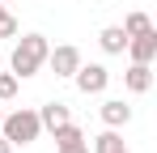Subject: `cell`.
I'll use <instances>...</instances> for the list:
<instances>
[{
	"label": "cell",
	"instance_id": "11",
	"mask_svg": "<svg viewBox=\"0 0 157 153\" xmlns=\"http://www.w3.org/2000/svg\"><path fill=\"white\" fill-rule=\"evenodd\" d=\"M51 136H55V149H64V145H81V140H85V132H81V128L72 124V119H68L64 128H55Z\"/></svg>",
	"mask_w": 157,
	"mask_h": 153
},
{
	"label": "cell",
	"instance_id": "8",
	"mask_svg": "<svg viewBox=\"0 0 157 153\" xmlns=\"http://www.w3.org/2000/svg\"><path fill=\"white\" fill-rule=\"evenodd\" d=\"M68 119H72L68 102H47V106H38V124L47 128V132H55V128H64Z\"/></svg>",
	"mask_w": 157,
	"mask_h": 153
},
{
	"label": "cell",
	"instance_id": "7",
	"mask_svg": "<svg viewBox=\"0 0 157 153\" xmlns=\"http://www.w3.org/2000/svg\"><path fill=\"white\" fill-rule=\"evenodd\" d=\"M123 85H128V94H149L153 89V64H132L123 73Z\"/></svg>",
	"mask_w": 157,
	"mask_h": 153
},
{
	"label": "cell",
	"instance_id": "10",
	"mask_svg": "<svg viewBox=\"0 0 157 153\" xmlns=\"http://www.w3.org/2000/svg\"><path fill=\"white\" fill-rule=\"evenodd\" d=\"M94 153H132V149L123 145L119 128H106V132H98V136H94Z\"/></svg>",
	"mask_w": 157,
	"mask_h": 153
},
{
	"label": "cell",
	"instance_id": "3",
	"mask_svg": "<svg viewBox=\"0 0 157 153\" xmlns=\"http://www.w3.org/2000/svg\"><path fill=\"white\" fill-rule=\"evenodd\" d=\"M72 81H77V89L89 98V94H102L106 85H110V73H106V64H85L81 60V68L72 73Z\"/></svg>",
	"mask_w": 157,
	"mask_h": 153
},
{
	"label": "cell",
	"instance_id": "9",
	"mask_svg": "<svg viewBox=\"0 0 157 153\" xmlns=\"http://www.w3.org/2000/svg\"><path fill=\"white\" fill-rule=\"evenodd\" d=\"M98 47H102L106 55H123V47H128V34H123V26H106L102 34H98Z\"/></svg>",
	"mask_w": 157,
	"mask_h": 153
},
{
	"label": "cell",
	"instance_id": "17",
	"mask_svg": "<svg viewBox=\"0 0 157 153\" xmlns=\"http://www.w3.org/2000/svg\"><path fill=\"white\" fill-rule=\"evenodd\" d=\"M0 119H4V102H0Z\"/></svg>",
	"mask_w": 157,
	"mask_h": 153
},
{
	"label": "cell",
	"instance_id": "4",
	"mask_svg": "<svg viewBox=\"0 0 157 153\" xmlns=\"http://www.w3.org/2000/svg\"><path fill=\"white\" fill-rule=\"evenodd\" d=\"M47 64H51L55 76H72V73L81 68V51L72 47V43H59V47L47 51Z\"/></svg>",
	"mask_w": 157,
	"mask_h": 153
},
{
	"label": "cell",
	"instance_id": "13",
	"mask_svg": "<svg viewBox=\"0 0 157 153\" xmlns=\"http://www.w3.org/2000/svg\"><path fill=\"white\" fill-rule=\"evenodd\" d=\"M0 38H17V17L0 4Z\"/></svg>",
	"mask_w": 157,
	"mask_h": 153
},
{
	"label": "cell",
	"instance_id": "1",
	"mask_svg": "<svg viewBox=\"0 0 157 153\" xmlns=\"http://www.w3.org/2000/svg\"><path fill=\"white\" fill-rule=\"evenodd\" d=\"M47 51H51L47 34H21V38L13 43V55H9V68H13V76H17V81H26V76L43 73Z\"/></svg>",
	"mask_w": 157,
	"mask_h": 153
},
{
	"label": "cell",
	"instance_id": "16",
	"mask_svg": "<svg viewBox=\"0 0 157 153\" xmlns=\"http://www.w3.org/2000/svg\"><path fill=\"white\" fill-rule=\"evenodd\" d=\"M0 153H13V145H9V140H4V136H0Z\"/></svg>",
	"mask_w": 157,
	"mask_h": 153
},
{
	"label": "cell",
	"instance_id": "2",
	"mask_svg": "<svg viewBox=\"0 0 157 153\" xmlns=\"http://www.w3.org/2000/svg\"><path fill=\"white\" fill-rule=\"evenodd\" d=\"M0 136L9 145H34L43 136V124H38V111L34 106H17V111H4L0 119Z\"/></svg>",
	"mask_w": 157,
	"mask_h": 153
},
{
	"label": "cell",
	"instance_id": "14",
	"mask_svg": "<svg viewBox=\"0 0 157 153\" xmlns=\"http://www.w3.org/2000/svg\"><path fill=\"white\" fill-rule=\"evenodd\" d=\"M13 94H17V76H13V73H0V102H9Z\"/></svg>",
	"mask_w": 157,
	"mask_h": 153
},
{
	"label": "cell",
	"instance_id": "15",
	"mask_svg": "<svg viewBox=\"0 0 157 153\" xmlns=\"http://www.w3.org/2000/svg\"><path fill=\"white\" fill-rule=\"evenodd\" d=\"M55 153H89V145L81 140V145H64V149H55Z\"/></svg>",
	"mask_w": 157,
	"mask_h": 153
},
{
	"label": "cell",
	"instance_id": "5",
	"mask_svg": "<svg viewBox=\"0 0 157 153\" xmlns=\"http://www.w3.org/2000/svg\"><path fill=\"white\" fill-rule=\"evenodd\" d=\"M123 51L132 55V64H153V60H157V30L128 38V47H123Z\"/></svg>",
	"mask_w": 157,
	"mask_h": 153
},
{
	"label": "cell",
	"instance_id": "6",
	"mask_svg": "<svg viewBox=\"0 0 157 153\" xmlns=\"http://www.w3.org/2000/svg\"><path fill=\"white\" fill-rule=\"evenodd\" d=\"M98 115H102L106 128H128V124H132V106H128L123 98H106L102 106H98Z\"/></svg>",
	"mask_w": 157,
	"mask_h": 153
},
{
	"label": "cell",
	"instance_id": "12",
	"mask_svg": "<svg viewBox=\"0 0 157 153\" xmlns=\"http://www.w3.org/2000/svg\"><path fill=\"white\" fill-rule=\"evenodd\" d=\"M149 30H153L149 13H128V17H123V34H128V38H136V34H149Z\"/></svg>",
	"mask_w": 157,
	"mask_h": 153
}]
</instances>
